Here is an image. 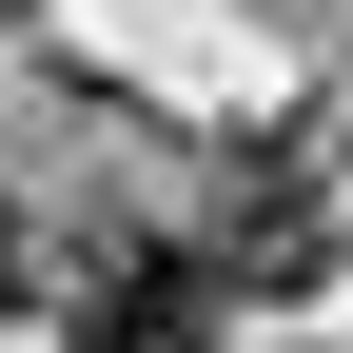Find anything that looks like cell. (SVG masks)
I'll list each match as a JSON object with an SVG mask.
<instances>
[{"mask_svg":"<svg viewBox=\"0 0 353 353\" xmlns=\"http://www.w3.org/2000/svg\"><path fill=\"white\" fill-rule=\"evenodd\" d=\"M20 294H39V236H20V196H0V314H20Z\"/></svg>","mask_w":353,"mask_h":353,"instance_id":"7a4b0ae2","label":"cell"},{"mask_svg":"<svg viewBox=\"0 0 353 353\" xmlns=\"http://www.w3.org/2000/svg\"><path fill=\"white\" fill-rule=\"evenodd\" d=\"M79 353H216V255H138L79 294Z\"/></svg>","mask_w":353,"mask_h":353,"instance_id":"6da1fadb","label":"cell"}]
</instances>
